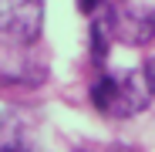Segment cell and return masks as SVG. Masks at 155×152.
Instances as JSON below:
<instances>
[{"label": "cell", "mask_w": 155, "mask_h": 152, "mask_svg": "<svg viewBox=\"0 0 155 152\" xmlns=\"http://www.w3.org/2000/svg\"><path fill=\"white\" fill-rule=\"evenodd\" d=\"M44 31V0H0V44L31 47Z\"/></svg>", "instance_id": "7a4b0ae2"}, {"label": "cell", "mask_w": 155, "mask_h": 152, "mask_svg": "<svg viewBox=\"0 0 155 152\" xmlns=\"http://www.w3.org/2000/svg\"><path fill=\"white\" fill-rule=\"evenodd\" d=\"M108 31L125 44H148L155 37V10H125L118 17H108Z\"/></svg>", "instance_id": "3957f363"}, {"label": "cell", "mask_w": 155, "mask_h": 152, "mask_svg": "<svg viewBox=\"0 0 155 152\" xmlns=\"http://www.w3.org/2000/svg\"><path fill=\"white\" fill-rule=\"evenodd\" d=\"M148 98L142 71H105L91 85V105L105 118H135L148 108Z\"/></svg>", "instance_id": "6da1fadb"}, {"label": "cell", "mask_w": 155, "mask_h": 152, "mask_svg": "<svg viewBox=\"0 0 155 152\" xmlns=\"http://www.w3.org/2000/svg\"><path fill=\"white\" fill-rule=\"evenodd\" d=\"M142 78H145V88H148V95L155 98V54L145 61V68H142Z\"/></svg>", "instance_id": "277c9868"}, {"label": "cell", "mask_w": 155, "mask_h": 152, "mask_svg": "<svg viewBox=\"0 0 155 152\" xmlns=\"http://www.w3.org/2000/svg\"><path fill=\"white\" fill-rule=\"evenodd\" d=\"M78 7H81L84 14H94V7H98V0H78Z\"/></svg>", "instance_id": "5b68a950"}, {"label": "cell", "mask_w": 155, "mask_h": 152, "mask_svg": "<svg viewBox=\"0 0 155 152\" xmlns=\"http://www.w3.org/2000/svg\"><path fill=\"white\" fill-rule=\"evenodd\" d=\"M4 152H17V149H4Z\"/></svg>", "instance_id": "8992f818"}]
</instances>
